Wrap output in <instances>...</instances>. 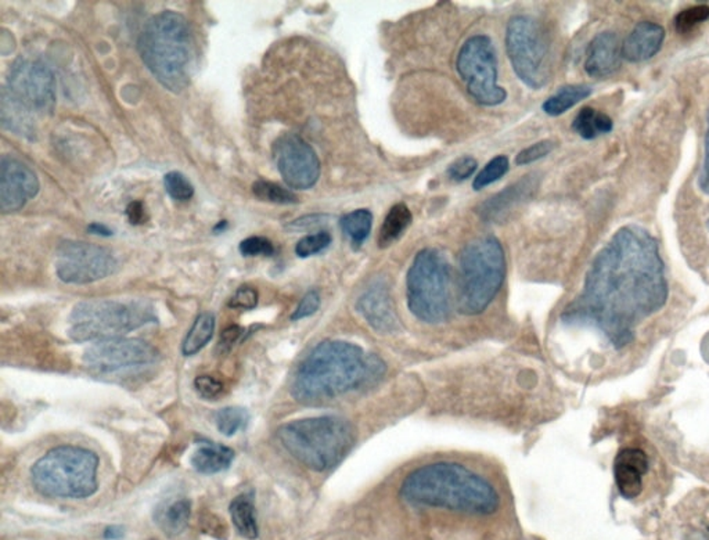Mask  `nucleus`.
I'll return each instance as SVG.
<instances>
[{
  "instance_id": "c85d7f7f",
  "label": "nucleus",
  "mask_w": 709,
  "mask_h": 540,
  "mask_svg": "<svg viewBox=\"0 0 709 540\" xmlns=\"http://www.w3.org/2000/svg\"><path fill=\"white\" fill-rule=\"evenodd\" d=\"M215 330V318L212 313H202L197 316L193 326L190 328L183 344H182V354L184 357H193L199 354L200 350L211 341Z\"/></svg>"
},
{
  "instance_id": "c756f323",
  "label": "nucleus",
  "mask_w": 709,
  "mask_h": 540,
  "mask_svg": "<svg viewBox=\"0 0 709 540\" xmlns=\"http://www.w3.org/2000/svg\"><path fill=\"white\" fill-rule=\"evenodd\" d=\"M342 231L350 237V242L355 249H359L363 242L368 240L373 225V213L369 210H357L347 213L340 220Z\"/></svg>"
},
{
  "instance_id": "39448f33",
  "label": "nucleus",
  "mask_w": 709,
  "mask_h": 540,
  "mask_svg": "<svg viewBox=\"0 0 709 540\" xmlns=\"http://www.w3.org/2000/svg\"><path fill=\"white\" fill-rule=\"evenodd\" d=\"M278 437L297 462L321 473L344 460L357 441V431L347 418L320 416L284 424Z\"/></svg>"
},
{
  "instance_id": "2f4dec72",
  "label": "nucleus",
  "mask_w": 709,
  "mask_h": 540,
  "mask_svg": "<svg viewBox=\"0 0 709 540\" xmlns=\"http://www.w3.org/2000/svg\"><path fill=\"white\" fill-rule=\"evenodd\" d=\"M252 191L262 201L273 202V204H297L298 199L291 191L273 182L258 181L252 184Z\"/></svg>"
},
{
  "instance_id": "cd10ccee",
  "label": "nucleus",
  "mask_w": 709,
  "mask_h": 540,
  "mask_svg": "<svg viewBox=\"0 0 709 540\" xmlns=\"http://www.w3.org/2000/svg\"><path fill=\"white\" fill-rule=\"evenodd\" d=\"M592 88L589 85H566L558 89L557 93L543 103V112L552 117H558L564 113L571 110L574 105L581 103L592 94Z\"/></svg>"
},
{
  "instance_id": "0eeeda50",
  "label": "nucleus",
  "mask_w": 709,
  "mask_h": 540,
  "mask_svg": "<svg viewBox=\"0 0 709 540\" xmlns=\"http://www.w3.org/2000/svg\"><path fill=\"white\" fill-rule=\"evenodd\" d=\"M99 457L81 447H57L44 453L31 468L34 488L60 499H86L96 494Z\"/></svg>"
},
{
  "instance_id": "ddd939ff",
  "label": "nucleus",
  "mask_w": 709,
  "mask_h": 540,
  "mask_svg": "<svg viewBox=\"0 0 709 540\" xmlns=\"http://www.w3.org/2000/svg\"><path fill=\"white\" fill-rule=\"evenodd\" d=\"M6 88L34 114L50 115L56 107V79L52 70L38 60L20 59L13 63Z\"/></svg>"
},
{
  "instance_id": "49530a36",
  "label": "nucleus",
  "mask_w": 709,
  "mask_h": 540,
  "mask_svg": "<svg viewBox=\"0 0 709 540\" xmlns=\"http://www.w3.org/2000/svg\"><path fill=\"white\" fill-rule=\"evenodd\" d=\"M242 334H244V329L239 328V326H231L221 336V347L231 349L241 339Z\"/></svg>"
},
{
  "instance_id": "58836bf2",
  "label": "nucleus",
  "mask_w": 709,
  "mask_h": 540,
  "mask_svg": "<svg viewBox=\"0 0 709 540\" xmlns=\"http://www.w3.org/2000/svg\"><path fill=\"white\" fill-rule=\"evenodd\" d=\"M553 149H555V143L552 141H542L539 143L532 144L518 152L516 157V164L520 167L521 165L532 164L535 161L542 160L543 157L549 155Z\"/></svg>"
},
{
  "instance_id": "79ce46f5",
  "label": "nucleus",
  "mask_w": 709,
  "mask_h": 540,
  "mask_svg": "<svg viewBox=\"0 0 709 540\" xmlns=\"http://www.w3.org/2000/svg\"><path fill=\"white\" fill-rule=\"evenodd\" d=\"M194 387L202 397L207 398V399H213V398L220 397L223 391L222 383L220 380H216L211 376H202L196 378L194 381Z\"/></svg>"
},
{
  "instance_id": "f257e3e1",
  "label": "nucleus",
  "mask_w": 709,
  "mask_h": 540,
  "mask_svg": "<svg viewBox=\"0 0 709 540\" xmlns=\"http://www.w3.org/2000/svg\"><path fill=\"white\" fill-rule=\"evenodd\" d=\"M668 299L657 239L640 226H624L596 255L584 289L566 308L564 320L595 329L616 359H625L645 349L643 328Z\"/></svg>"
},
{
  "instance_id": "37998d69",
  "label": "nucleus",
  "mask_w": 709,
  "mask_h": 540,
  "mask_svg": "<svg viewBox=\"0 0 709 540\" xmlns=\"http://www.w3.org/2000/svg\"><path fill=\"white\" fill-rule=\"evenodd\" d=\"M698 186L709 196V110L706 117L705 150H704L703 168L698 178Z\"/></svg>"
},
{
  "instance_id": "473e14b6",
  "label": "nucleus",
  "mask_w": 709,
  "mask_h": 540,
  "mask_svg": "<svg viewBox=\"0 0 709 540\" xmlns=\"http://www.w3.org/2000/svg\"><path fill=\"white\" fill-rule=\"evenodd\" d=\"M510 164H508V158L506 155H497L494 160H490L484 170L476 176L473 182L474 191H482L489 184L495 183V182L502 179L503 176L507 173Z\"/></svg>"
},
{
  "instance_id": "dca6fc26",
  "label": "nucleus",
  "mask_w": 709,
  "mask_h": 540,
  "mask_svg": "<svg viewBox=\"0 0 709 540\" xmlns=\"http://www.w3.org/2000/svg\"><path fill=\"white\" fill-rule=\"evenodd\" d=\"M38 176L21 161L4 155L0 160V210L15 212L38 196Z\"/></svg>"
},
{
  "instance_id": "c9c22d12",
  "label": "nucleus",
  "mask_w": 709,
  "mask_h": 540,
  "mask_svg": "<svg viewBox=\"0 0 709 540\" xmlns=\"http://www.w3.org/2000/svg\"><path fill=\"white\" fill-rule=\"evenodd\" d=\"M331 244L330 233L318 231L300 240L295 246V254L300 258H310L324 251Z\"/></svg>"
},
{
  "instance_id": "412c9836",
  "label": "nucleus",
  "mask_w": 709,
  "mask_h": 540,
  "mask_svg": "<svg viewBox=\"0 0 709 540\" xmlns=\"http://www.w3.org/2000/svg\"><path fill=\"white\" fill-rule=\"evenodd\" d=\"M665 41V30L658 24L642 21L622 44V59L642 63L653 59Z\"/></svg>"
},
{
  "instance_id": "f03ea898",
  "label": "nucleus",
  "mask_w": 709,
  "mask_h": 540,
  "mask_svg": "<svg viewBox=\"0 0 709 540\" xmlns=\"http://www.w3.org/2000/svg\"><path fill=\"white\" fill-rule=\"evenodd\" d=\"M383 373L384 363L359 345L329 339L316 345L300 365L291 394L298 402H324L377 381Z\"/></svg>"
},
{
  "instance_id": "de8ad7c7",
  "label": "nucleus",
  "mask_w": 709,
  "mask_h": 540,
  "mask_svg": "<svg viewBox=\"0 0 709 540\" xmlns=\"http://www.w3.org/2000/svg\"><path fill=\"white\" fill-rule=\"evenodd\" d=\"M88 231L94 236L110 237L113 236V231L103 223H91L88 226Z\"/></svg>"
},
{
  "instance_id": "423d86ee",
  "label": "nucleus",
  "mask_w": 709,
  "mask_h": 540,
  "mask_svg": "<svg viewBox=\"0 0 709 540\" xmlns=\"http://www.w3.org/2000/svg\"><path fill=\"white\" fill-rule=\"evenodd\" d=\"M505 276V250L497 237L468 242L458 257V310L468 316L484 312L502 289Z\"/></svg>"
},
{
  "instance_id": "20e7f679",
  "label": "nucleus",
  "mask_w": 709,
  "mask_h": 540,
  "mask_svg": "<svg viewBox=\"0 0 709 540\" xmlns=\"http://www.w3.org/2000/svg\"><path fill=\"white\" fill-rule=\"evenodd\" d=\"M138 49L163 88L181 93L189 86L196 64V42L183 15L170 10L153 15L139 36Z\"/></svg>"
},
{
  "instance_id": "7c9ffc66",
  "label": "nucleus",
  "mask_w": 709,
  "mask_h": 540,
  "mask_svg": "<svg viewBox=\"0 0 709 540\" xmlns=\"http://www.w3.org/2000/svg\"><path fill=\"white\" fill-rule=\"evenodd\" d=\"M249 420V412L241 407H223L215 416L218 431L225 437L236 436L240 429L245 428Z\"/></svg>"
},
{
  "instance_id": "9d476101",
  "label": "nucleus",
  "mask_w": 709,
  "mask_h": 540,
  "mask_svg": "<svg viewBox=\"0 0 709 540\" xmlns=\"http://www.w3.org/2000/svg\"><path fill=\"white\" fill-rule=\"evenodd\" d=\"M506 49L514 73L527 86L540 89L549 83V34L537 18L511 17L506 30Z\"/></svg>"
},
{
  "instance_id": "a18cd8bd",
  "label": "nucleus",
  "mask_w": 709,
  "mask_h": 540,
  "mask_svg": "<svg viewBox=\"0 0 709 540\" xmlns=\"http://www.w3.org/2000/svg\"><path fill=\"white\" fill-rule=\"evenodd\" d=\"M126 216H128L129 222L132 225H143L147 222L146 207H144L142 201H133L126 208Z\"/></svg>"
},
{
  "instance_id": "f704fd0d",
  "label": "nucleus",
  "mask_w": 709,
  "mask_h": 540,
  "mask_svg": "<svg viewBox=\"0 0 709 540\" xmlns=\"http://www.w3.org/2000/svg\"><path fill=\"white\" fill-rule=\"evenodd\" d=\"M709 18V6L706 5H698V6L689 7V9L680 12L675 17V28L677 33L686 34L694 30L695 26L705 23Z\"/></svg>"
},
{
  "instance_id": "a878e982",
  "label": "nucleus",
  "mask_w": 709,
  "mask_h": 540,
  "mask_svg": "<svg viewBox=\"0 0 709 540\" xmlns=\"http://www.w3.org/2000/svg\"><path fill=\"white\" fill-rule=\"evenodd\" d=\"M229 513H231V523L240 536L249 540L257 539L260 529H258L257 515H255V507L251 497L247 495H240L236 499L231 500Z\"/></svg>"
},
{
  "instance_id": "4be33fe9",
  "label": "nucleus",
  "mask_w": 709,
  "mask_h": 540,
  "mask_svg": "<svg viewBox=\"0 0 709 540\" xmlns=\"http://www.w3.org/2000/svg\"><path fill=\"white\" fill-rule=\"evenodd\" d=\"M0 123L13 133L23 136L28 141H35L36 126L34 113L25 107L20 100L13 96L12 92L4 86L0 100Z\"/></svg>"
},
{
  "instance_id": "b1692460",
  "label": "nucleus",
  "mask_w": 709,
  "mask_h": 540,
  "mask_svg": "<svg viewBox=\"0 0 709 540\" xmlns=\"http://www.w3.org/2000/svg\"><path fill=\"white\" fill-rule=\"evenodd\" d=\"M192 503L187 499H175L163 503L155 510L154 521L158 528L168 536H178L189 525Z\"/></svg>"
},
{
  "instance_id": "f3484780",
  "label": "nucleus",
  "mask_w": 709,
  "mask_h": 540,
  "mask_svg": "<svg viewBox=\"0 0 709 540\" xmlns=\"http://www.w3.org/2000/svg\"><path fill=\"white\" fill-rule=\"evenodd\" d=\"M357 307L371 328L379 333H394L399 328L389 284L381 279L373 281L365 290L358 299Z\"/></svg>"
},
{
  "instance_id": "f8f14e48",
  "label": "nucleus",
  "mask_w": 709,
  "mask_h": 540,
  "mask_svg": "<svg viewBox=\"0 0 709 540\" xmlns=\"http://www.w3.org/2000/svg\"><path fill=\"white\" fill-rule=\"evenodd\" d=\"M118 262L110 250L91 242L65 240L56 252V273L67 284H89L108 278Z\"/></svg>"
},
{
  "instance_id": "6ab92c4d",
  "label": "nucleus",
  "mask_w": 709,
  "mask_h": 540,
  "mask_svg": "<svg viewBox=\"0 0 709 540\" xmlns=\"http://www.w3.org/2000/svg\"><path fill=\"white\" fill-rule=\"evenodd\" d=\"M622 46L618 36L610 31L598 34L586 50L585 71L593 78H607L621 68Z\"/></svg>"
},
{
  "instance_id": "ea45409f",
  "label": "nucleus",
  "mask_w": 709,
  "mask_h": 540,
  "mask_svg": "<svg viewBox=\"0 0 709 540\" xmlns=\"http://www.w3.org/2000/svg\"><path fill=\"white\" fill-rule=\"evenodd\" d=\"M257 304V290L250 286H242L234 292L231 302H229V307L234 308V309H254Z\"/></svg>"
},
{
  "instance_id": "72a5a7b5",
  "label": "nucleus",
  "mask_w": 709,
  "mask_h": 540,
  "mask_svg": "<svg viewBox=\"0 0 709 540\" xmlns=\"http://www.w3.org/2000/svg\"><path fill=\"white\" fill-rule=\"evenodd\" d=\"M163 187H165V191L170 194L171 199L176 200V201H187L194 194L192 182L178 171H172L163 176Z\"/></svg>"
},
{
  "instance_id": "4468645a",
  "label": "nucleus",
  "mask_w": 709,
  "mask_h": 540,
  "mask_svg": "<svg viewBox=\"0 0 709 540\" xmlns=\"http://www.w3.org/2000/svg\"><path fill=\"white\" fill-rule=\"evenodd\" d=\"M158 358V350L143 339H114L92 345L82 360L89 370L107 374L144 368L157 362Z\"/></svg>"
},
{
  "instance_id": "9b49d317",
  "label": "nucleus",
  "mask_w": 709,
  "mask_h": 540,
  "mask_svg": "<svg viewBox=\"0 0 709 540\" xmlns=\"http://www.w3.org/2000/svg\"><path fill=\"white\" fill-rule=\"evenodd\" d=\"M456 67L468 93L479 104L494 107L505 102L507 93L497 83V52L487 36L468 39L458 50Z\"/></svg>"
},
{
  "instance_id": "c03bdc74",
  "label": "nucleus",
  "mask_w": 709,
  "mask_h": 540,
  "mask_svg": "<svg viewBox=\"0 0 709 540\" xmlns=\"http://www.w3.org/2000/svg\"><path fill=\"white\" fill-rule=\"evenodd\" d=\"M326 218V215H320V213H313V215L302 216V218H298V220H295L294 222L289 223V225H287V229H291V231H307V229H312L315 228V226L320 225V223L323 222Z\"/></svg>"
},
{
  "instance_id": "2eb2a0df",
  "label": "nucleus",
  "mask_w": 709,
  "mask_h": 540,
  "mask_svg": "<svg viewBox=\"0 0 709 540\" xmlns=\"http://www.w3.org/2000/svg\"><path fill=\"white\" fill-rule=\"evenodd\" d=\"M276 167L284 183L294 191H308L320 176V161L301 136L286 133L273 144Z\"/></svg>"
},
{
  "instance_id": "1a4fd4ad",
  "label": "nucleus",
  "mask_w": 709,
  "mask_h": 540,
  "mask_svg": "<svg viewBox=\"0 0 709 540\" xmlns=\"http://www.w3.org/2000/svg\"><path fill=\"white\" fill-rule=\"evenodd\" d=\"M409 309L419 320L438 324L449 318L452 310L450 268L438 250H421L406 278Z\"/></svg>"
},
{
  "instance_id": "7ed1b4c3",
  "label": "nucleus",
  "mask_w": 709,
  "mask_h": 540,
  "mask_svg": "<svg viewBox=\"0 0 709 540\" xmlns=\"http://www.w3.org/2000/svg\"><path fill=\"white\" fill-rule=\"evenodd\" d=\"M410 505L487 515L497 510L499 494L487 479L458 463H431L412 471L400 486Z\"/></svg>"
},
{
  "instance_id": "5701e85b",
  "label": "nucleus",
  "mask_w": 709,
  "mask_h": 540,
  "mask_svg": "<svg viewBox=\"0 0 709 540\" xmlns=\"http://www.w3.org/2000/svg\"><path fill=\"white\" fill-rule=\"evenodd\" d=\"M234 460V452L225 445L205 442L194 450L190 463L197 473L204 476L222 473L231 467Z\"/></svg>"
},
{
  "instance_id": "aec40b11",
  "label": "nucleus",
  "mask_w": 709,
  "mask_h": 540,
  "mask_svg": "<svg viewBox=\"0 0 709 540\" xmlns=\"http://www.w3.org/2000/svg\"><path fill=\"white\" fill-rule=\"evenodd\" d=\"M537 186V181L535 176H528L517 183L510 184L507 189L481 205L479 213L482 220L485 222H503L507 220L516 208L520 207L529 196H532Z\"/></svg>"
},
{
  "instance_id": "bb28decb",
  "label": "nucleus",
  "mask_w": 709,
  "mask_h": 540,
  "mask_svg": "<svg viewBox=\"0 0 709 540\" xmlns=\"http://www.w3.org/2000/svg\"><path fill=\"white\" fill-rule=\"evenodd\" d=\"M614 123L605 113L597 112L593 107H584L572 123V129L585 141L610 133L613 131Z\"/></svg>"
},
{
  "instance_id": "8fccbe9b",
  "label": "nucleus",
  "mask_w": 709,
  "mask_h": 540,
  "mask_svg": "<svg viewBox=\"0 0 709 540\" xmlns=\"http://www.w3.org/2000/svg\"><path fill=\"white\" fill-rule=\"evenodd\" d=\"M228 226H229L228 221H221V222L218 223V225H216L215 228H213V233L215 234L222 233V231H225L226 229H228Z\"/></svg>"
},
{
  "instance_id": "603ef678",
  "label": "nucleus",
  "mask_w": 709,
  "mask_h": 540,
  "mask_svg": "<svg viewBox=\"0 0 709 540\" xmlns=\"http://www.w3.org/2000/svg\"><path fill=\"white\" fill-rule=\"evenodd\" d=\"M708 531H709V528H708Z\"/></svg>"
},
{
  "instance_id": "a19ab883",
  "label": "nucleus",
  "mask_w": 709,
  "mask_h": 540,
  "mask_svg": "<svg viewBox=\"0 0 709 540\" xmlns=\"http://www.w3.org/2000/svg\"><path fill=\"white\" fill-rule=\"evenodd\" d=\"M320 308V295L318 291L312 290V291L307 292L304 295V299L298 304L297 309L292 313L291 320H301V319L310 318V316L315 315Z\"/></svg>"
},
{
  "instance_id": "09e8293b",
  "label": "nucleus",
  "mask_w": 709,
  "mask_h": 540,
  "mask_svg": "<svg viewBox=\"0 0 709 540\" xmlns=\"http://www.w3.org/2000/svg\"><path fill=\"white\" fill-rule=\"evenodd\" d=\"M103 536L107 540H120L123 536V528L121 525L107 526Z\"/></svg>"
},
{
  "instance_id": "4c0bfd02",
  "label": "nucleus",
  "mask_w": 709,
  "mask_h": 540,
  "mask_svg": "<svg viewBox=\"0 0 709 540\" xmlns=\"http://www.w3.org/2000/svg\"><path fill=\"white\" fill-rule=\"evenodd\" d=\"M477 167H478V162H477L476 158L470 157V155H463V157L453 161L447 172L453 182H465L476 172Z\"/></svg>"
},
{
  "instance_id": "393cba45",
  "label": "nucleus",
  "mask_w": 709,
  "mask_h": 540,
  "mask_svg": "<svg viewBox=\"0 0 709 540\" xmlns=\"http://www.w3.org/2000/svg\"><path fill=\"white\" fill-rule=\"evenodd\" d=\"M413 216L408 205L399 202L395 204L387 213L383 225L379 228V247L387 249L403 236L412 223Z\"/></svg>"
},
{
  "instance_id": "a211bd4d",
  "label": "nucleus",
  "mask_w": 709,
  "mask_h": 540,
  "mask_svg": "<svg viewBox=\"0 0 709 540\" xmlns=\"http://www.w3.org/2000/svg\"><path fill=\"white\" fill-rule=\"evenodd\" d=\"M650 463L647 455L637 447H625L618 453L614 465L616 488L625 499L634 500L643 492V476Z\"/></svg>"
},
{
  "instance_id": "e433bc0d",
  "label": "nucleus",
  "mask_w": 709,
  "mask_h": 540,
  "mask_svg": "<svg viewBox=\"0 0 709 540\" xmlns=\"http://www.w3.org/2000/svg\"><path fill=\"white\" fill-rule=\"evenodd\" d=\"M242 257H271L275 254V247L271 240L265 237H249L242 240L239 246Z\"/></svg>"
},
{
  "instance_id": "3c124183",
  "label": "nucleus",
  "mask_w": 709,
  "mask_h": 540,
  "mask_svg": "<svg viewBox=\"0 0 709 540\" xmlns=\"http://www.w3.org/2000/svg\"><path fill=\"white\" fill-rule=\"evenodd\" d=\"M706 226H708V231H709V221H708V223H706Z\"/></svg>"
},
{
  "instance_id": "6e6552de",
  "label": "nucleus",
  "mask_w": 709,
  "mask_h": 540,
  "mask_svg": "<svg viewBox=\"0 0 709 540\" xmlns=\"http://www.w3.org/2000/svg\"><path fill=\"white\" fill-rule=\"evenodd\" d=\"M155 320L154 309L146 302L94 299L74 308L68 334L76 342L105 341L123 339Z\"/></svg>"
}]
</instances>
